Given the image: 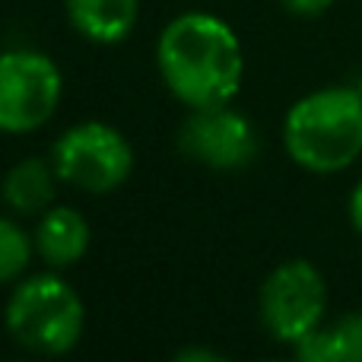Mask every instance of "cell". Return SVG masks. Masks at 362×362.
Segmentation results:
<instances>
[{"label":"cell","mask_w":362,"mask_h":362,"mask_svg":"<svg viewBox=\"0 0 362 362\" xmlns=\"http://www.w3.org/2000/svg\"><path fill=\"white\" fill-rule=\"evenodd\" d=\"M35 242L19 229V223L0 216V283L19 280L32 261Z\"/></svg>","instance_id":"cell-12"},{"label":"cell","mask_w":362,"mask_h":362,"mask_svg":"<svg viewBox=\"0 0 362 362\" xmlns=\"http://www.w3.org/2000/svg\"><path fill=\"white\" fill-rule=\"evenodd\" d=\"M57 178L86 194H112L134 172V150L121 131L102 121H83L61 134L51 150Z\"/></svg>","instance_id":"cell-4"},{"label":"cell","mask_w":362,"mask_h":362,"mask_svg":"<svg viewBox=\"0 0 362 362\" xmlns=\"http://www.w3.org/2000/svg\"><path fill=\"white\" fill-rule=\"evenodd\" d=\"M356 89H359V93H362V76H359V86H356Z\"/></svg>","instance_id":"cell-16"},{"label":"cell","mask_w":362,"mask_h":362,"mask_svg":"<svg viewBox=\"0 0 362 362\" xmlns=\"http://www.w3.org/2000/svg\"><path fill=\"white\" fill-rule=\"evenodd\" d=\"M283 144L296 165L315 175H337L362 156V93L325 86L302 95L283 121Z\"/></svg>","instance_id":"cell-2"},{"label":"cell","mask_w":362,"mask_h":362,"mask_svg":"<svg viewBox=\"0 0 362 362\" xmlns=\"http://www.w3.org/2000/svg\"><path fill=\"white\" fill-rule=\"evenodd\" d=\"M54 181L57 172L45 159H23L16 163L4 178V200L16 213H42L54 200Z\"/></svg>","instance_id":"cell-11"},{"label":"cell","mask_w":362,"mask_h":362,"mask_svg":"<svg viewBox=\"0 0 362 362\" xmlns=\"http://www.w3.org/2000/svg\"><path fill=\"white\" fill-rule=\"evenodd\" d=\"M64 80L42 51L16 48L0 54V131L32 134L61 105Z\"/></svg>","instance_id":"cell-5"},{"label":"cell","mask_w":362,"mask_h":362,"mask_svg":"<svg viewBox=\"0 0 362 362\" xmlns=\"http://www.w3.org/2000/svg\"><path fill=\"white\" fill-rule=\"evenodd\" d=\"M283 6H286L293 16H302V19H312V16H321V13H327L334 6V0H283Z\"/></svg>","instance_id":"cell-13"},{"label":"cell","mask_w":362,"mask_h":362,"mask_svg":"<svg viewBox=\"0 0 362 362\" xmlns=\"http://www.w3.org/2000/svg\"><path fill=\"white\" fill-rule=\"evenodd\" d=\"M350 223H353V229L362 235V181L353 187V194H350Z\"/></svg>","instance_id":"cell-15"},{"label":"cell","mask_w":362,"mask_h":362,"mask_svg":"<svg viewBox=\"0 0 362 362\" xmlns=\"http://www.w3.org/2000/svg\"><path fill=\"white\" fill-rule=\"evenodd\" d=\"M296 362H362V312L340 315L296 340Z\"/></svg>","instance_id":"cell-10"},{"label":"cell","mask_w":362,"mask_h":362,"mask_svg":"<svg viewBox=\"0 0 362 362\" xmlns=\"http://www.w3.org/2000/svg\"><path fill=\"white\" fill-rule=\"evenodd\" d=\"M70 25L95 45H118L134 32L140 0H64Z\"/></svg>","instance_id":"cell-9"},{"label":"cell","mask_w":362,"mask_h":362,"mask_svg":"<svg viewBox=\"0 0 362 362\" xmlns=\"http://www.w3.org/2000/svg\"><path fill=\"white\" fill-rule=\"evenodd\" d=\"M6 331L32 353L61 356L83 337L86 308L76 289L57 274H35L23 280L6 299Z\"/></svg>","instance_id":"cell-3"},{"label":"cell","mask_w":362,"mask_h":362,"mask_svg":"<svg viewBox=\"0 0 362 362\" xmlns=\"http://www.w3.org/2000/svg\"><path fill=\"white\" fill-rule=\"evenodd\" d=\"M178 144L191 159L216 172H238L257 156L255 124L229 105L194 108L181 124Z\"/></svg>","instance_id":"cell-7"},{"label":"cell","mask_w":362,"mask_h":362,"mask_svg":"<svg viewBox=\"0 0 362 362\" xmlns=\"http://www.w3.org/2000/svg\"><path fill=\"white\" fill-rule=\"evenodd\" d=\"M264 362H274V359H264Z\"/></svg>","instance_id":"cell-17"},{"label":"cell","mask_w":362,"mask_h":362,"mask_svg":"<svg viewBox=\"0 0 362 362\" xmlns=\"http://www.w3.org/2000/svg\"><path fill=\"white\" fill-rule=\"evenodd\" d=\"M169 362H229V359H226L223 353L206 350V346H185V350H178Z\"/></svg>","instance_id":"cell-14"},{"label":"cell","mask_w":362,"mask_h":362,"mask_svg":"<svg viewBox=\"0 0 362 362\" xmlns=\"http://www.w3.org/2000/svg\"><path fill=\"white\" fill-rule=\"evenodd\" d=\"M327 312V283L312 261H286L261 286V321L276 340L296 344L315 327H321Z\"/></svg>","instance_id":"cell-6"},{"label":"cell","mask_w":362,"mask_h":362,"mask_svg":"<svg viewBox=\"0 0 362 362\" xmlns=\"http://www.w3.org/2000/svg\"><path fill=\"white\" fill-rule=\"evenodd\" d=\"M156 64L165 86L187 108L229 105L245 80L242 42L213 13H181L156 42Z\"/></svg>","instance_id":"cell-1"},{"label":"cell","mask_w":362,"mask_h":362,"mask_svg":"<svg viewBox=\"0 0 362 362\" xmlns=\"http://www.w3.org/2000/svg\"><path fill=\"white\" fill-rule=\"evenodd\" d=\"M89 238H93V229H89L86 216L74 206H51L42 216L35 229V251L48 267L64 270L70 264H76L89 248Z\"/></svg>","instance_id":"cell-8"}]
</instances>
